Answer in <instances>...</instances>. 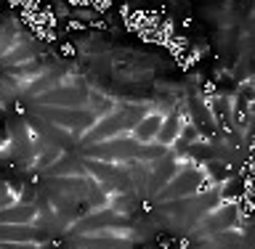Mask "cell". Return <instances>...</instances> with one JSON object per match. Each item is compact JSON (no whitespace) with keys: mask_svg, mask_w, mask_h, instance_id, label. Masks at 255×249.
Returning <instances> with one entry per match:
<instances>
[{"mask_svg":"<svg viewBox=\"0 0 255 249\" xmlns=\"http://www.w3.org/2000/svg\"><path fill=\"white\" fill-rule=\"evenodd\" d=\"M162 122H165L162 111H151V114H146L138 125L133 127L130 135H133L138 143H151V141L157 138V133H159V127H162Z\"/></svg>","mask_w":255,"mask_h":249,"instance_id":"6da1fadb","label":"cell"},{"mask_svg":"<svg viewBox=\"0 0 255 249\" xmlns=\"http://www.w3.org/2000/svg\"><path fill=\"white\" fill-rule=\"evenodd\" d=\"M178 133H181V119L178 117H165V122H162V127H159L154 141L167 146V149H173L175 141H178Z\"/></svg>","mask_w":255,"mask_h":249,"instance_id":"3957f363","label":"cell"},{"mask_svg":"<svg viewBox=\"0 0 255 249\" xmlns=\"http://www.w3.org/2000/svg\"><path fill=\"white\" fill-rule=\"evenodd\" d=\"M165 154H170V149L162 146V143H141V146H138V157H135V159H141V162H159Z\"/></svg>","mask_w":255,"mask_h":249,"instance_id":"277c9868","label":"cell"},{"mask_svg":"<svg viewBox=\"0 0 255 249\" xmlns=\"http://www.w3.org/2000/svg\"><path fill=\"white\" fill-rule=\"evenodd\" d=\"M37 236L40 231L32 226H0V244H40Z\"/></svg>","mask_w":255,"mask_h":249,"instance_id":"7a4b0ae2","label":"cell"}]
</instances>
